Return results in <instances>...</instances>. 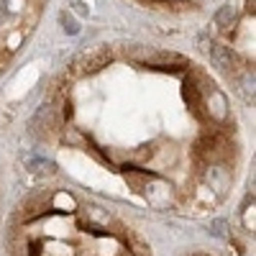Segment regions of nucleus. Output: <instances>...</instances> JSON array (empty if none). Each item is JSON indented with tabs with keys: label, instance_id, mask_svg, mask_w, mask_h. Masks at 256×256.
<instances>
[{
	"label": "nucleus",
	"instance_id": "obj_6",
	"mask_svg": "<svg viewBox=\"0 0 256 256\" xmlns=\"http://www.w3.org/2000/svg\"><path fill=\"white\" fill-rule=\"evenodd\" d=\"M210 230H212V236L226 238V220H212L210 223Z\"/></svg>",
	"mask_w": 256,
	"mask_h": 256
},
{
	"label": "nucleus",
	"instance_id": "obj_4",
	"mask_svg": "<svg viewBox=\"0 0 256 256\" xmlns=\"http://www.w3.org/2000/svg\"><path fill=\"white\" fill-rule=\"evenodd\" d=\"M236 18H238V6H236V3H226V6L218 10V16H216V24H218L220 28H228Z\"/></svg>",
	"mask_w": 256,
	"mask_h": 256
},
{
	"label": "nucleus",
	"instance_id": "obj_3",
	"mask_svg": "<svg viewBox=\"0 0 256 256\" xmlns=\"http://www.w3.org/2000/svg\"><path fill=\"white\" fill-rule=\"evenodd\" d=\"M84 216H88V223H90V228H108V223L113 220L108 210H102V208H95V205L84 208Z\"/></svg>",
	"mask_w": 256,
	"mask_h": 256
},
{
	"label": "nucleus",
	"instance_id": "obj_5",
	"mask_svg": "<svg viewBox=\"0 0 256 256\" xmlns=\"http://www.w3.org/2000/svg\"><path fill=\"white\" fill-rule=\"evenodd\" d=\"M59 24H62V28H64V31L72 34V36H74V34H80V24H77V20H74L67 10H62V13H59Z\"/></svg>",
	"mask_w": 256,
	"mask_h": 256
},
{
	"label": "nucleus",
	"instance_id": "obj_2",
	"mask_svg": "<svg viewBox=\"0 0 256 256\" xmlns=\"http://www.w3.org/2000/svg\"><path fill=\"white\" fill-rule=\"evenodd\" d=\"M202 49H205V52L210 54V59L216 62L220 70H230V62H233V56H230V52H228L226 46L216 44V41H210V44H205Z\"/></svg>",
	"mask_w": 256,
	"mask_h": 256
},
{
	"label": "nucleus",
	"instance_id": "obj_7",
	"mask_svg": "<svg viewBox=\"0 0 256 256\" xmlns=\"http://www.w3.org/2000/svg\"><path fill=\"white\" fill-rule=\"evenodd\" d=\"M72 3H74V8H77L80 13H88V8H84V6H80V0H72Z\"/></svg>",
	"mask_w": 256,
	"mask_h": 256
},
{
	"label": "nucleus",
	"instance_id": "obj_1",
	"mask_svg": "<svg viewBox=\"0 0 256 256\" xmlns=\"http://www.w3.org/2000/svg\"><path fill=\"white\" fill-rule=\"evenodd\" d=\"M108 62H110V52L108 49H98V52H92L88 56L77 59L74 62V70L82 72V74H90V72H98L102 67H108Z\"/></svg>",
	"mask_w": 256,
	"mask_h": 256
}]
</instances>
